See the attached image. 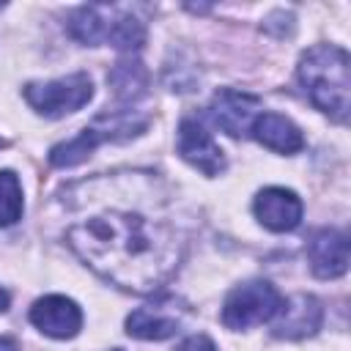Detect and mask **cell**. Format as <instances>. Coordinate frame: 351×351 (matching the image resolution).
I'll return each instance as SVG.
<instances>
[{
	"label": "cell",
	"instance_id": "obj_1",
	"mask_svg": "<svg viewBox=\"0 0 351 351\" xmlns=\"http://www.w3.org/2000/svg\"><path fill=\"white\" fill-rule=\"evenodd\" d=\"M69 247L107 282L154 293L184 258L165 184L151 170H118L63 189Z\"/></svg>",
	"mask_w": 351,
	"mask_h": 351
},
{
	"label": "cell",
	"instance_id": "obj_2",
	"mask_svg": "<svg viewBox=\"0 0 351 351\" xmlns=\"http://www.w3.org/2000/svg\"><path fill=\"white\" fill-rule=\"evenodd\" d=\"M296 74L310 101L337 123H346L351 88L348 52L335 44H315L302 55Z\"/></svg>",
	"mask_w": 351,
	"mask_h": 351
},
{
	"label": "cell",
	"instance_id": "obj_3",
	"mask_svg": "<svg viewBox=\"0 0 351 351\" xmlns=\"http://www.w3.org/2000/svg\"><path fill=\"white\" fill-rule=\"evenodd\" d=\"M148 129V115H140L137 110H107L93 118L90 126H85L77 137L58 143L49 151V162L55 167H74L85 162L96 145L101 143H123Z\"/></svg>",
	"mask_w": 351,
	"mask_h": 351
},
{
	"label": "cell",
	"instance_id": "obj_4",
	"mask_svg": "<svg viewBox=\"0 0 351 351\" xmlns=\"http://www.w3.org/2000/svg\"><path fill=\"white\" fill-rule=\"evenodd\" d=\"M282 307L280 291L266 280H252L233 288L222 307V324L228 329H250L255 324L271 321Z\"/></svg>",
	"mask_w": 351,
	"mask_h": 351
},
{
	"label": "cell",
	"instance_id": "obj_5",
	"mask_svg": "<svg viewBox=\"0 0 351 351\" xmlns=\"http://www.w3.org/2000/svg\"><path fill=\"white\" fill-rule=\"evenodd\" d=\"M93 96V82L88 74L77 71L52 82H30L25 85L27 104L44 115V118H63L69 112H77L82 104H88Z\"/></svg>",
	"mask_w": 351,
	"mask_h": 351
},
{
	"label": "cell",
	"instance_id": "obj_6",
	"mask_svg": "<svg viewBox=\"0 0 351 351\" xmlns=\"http://www.w3.org/2000/svg\"><path fill=\"white\" fill-rule=\"evenodd\" d=\"M186 315V304L173 293H159L154 302L137 307L126 318V332L140 340H165L173 337Z\"/></svg>",
	"mask_w": 351,
	"mask_h": 351
},
{
	"label": "cell",
	"instance_id": "obj_7",
	"mask_svg": "<svg viewBox=\"0 0 351 351\" xmlns=\"http://www.w3.org/2000/svg\"><path fill=\"white\" fill-rule=\"evenodd\" d=\"M208 112L222 132H228L230 137H241L252 132V123L258 121V112H261V99L244 90L219 88L211 99Z\"/></svg>",
	"mask_w": 351,
	"mask_h": 351
},
{
	"label": "cell",
	"instance_id": "obj_8",
	"mask_svg": "<svg viewBox=\"0 0 351 351\" xmlns=\"http://www.w3.org/2000/svg\"><path fill=\"white\" fill-rule=\"evenodd\" d=\"M178 154L203 176H219L225 170L222 148L214 143L211 132L195 118H184L178 126Z\"/></svg>",
	"mask_w": 351,
	"mask_h": 351
},
{
	"label": "cell",
	"instance_id": "obj_9",
	"mask_svg": "<svg viewBox=\"0 0 351 351\" xmlns=\"http://www.w3.org/2000/svg\"><path fill=\"white\" fill-rule=\"evenodd\" d=\"M307 258H310L313 274L321 280H335V277L346 274V269H348V236L343 230H335V228H324V230L313 233V239L307 241Z\"/></svg>",
	"mask_w": 351,
	"mask_h": 351
},
{
	"label": "cell",
	"instance_id": "obj_10",
	"mask_svg": "<svg viewBox=\"0 0 351 351\" xmlns=\"http://www.w3.org/2000/svg\"><path fill=\"white\" fill-rule=\"evenodd\" d=\"M252 208H255L258 222L274 233L293 230L302 222V200L296 197V192L282 189V186H269L258 192Z\"/></svg>",
	"mask_w": 351,
	"mask_h": 351
},
{
	"label": "cell",
	"instance_id": "obj_11",
	"mask_svg": "<svg viewBox=\"0 0 351 351\" xmlns=\"http://www.w3.org/2000/svg\"><path fill=\"white\" fill-rule=\"evenodd\" d=\"M30 321L36 329H41L47 337H74L82 326L80 307L66 296H44L30 307Z\"/></svg>",
	"mask_w": 351,
	"mask_h": 351
},
{
	"label": "cell",
	"instance_id": "obj_12",
	"mask_svg": "<svg viewBox=\"0 0 351 351\" xmlns=\"http://www.w3.org/2000/svg\"><path fill=\"white\" fill-rule=\"evenodd\" d=\"M280 321L274 324V337L282 340H302L307 335H315L324 321V307L315 296L296 293L280 307Z\"/></svg>",
	"mask_w": 351,
	"mask_h": 351
},
{
	"label": "cell",
	"instance_id": "obj_13",
	"mask_svg": "<svg viewBox=\"0 0 351 351\" xmlns=\"http://www.w3.org/2000/svg\"><path fill=\"white\" fill-rule=\"evenodd\" d=\"M252 137L261 145H266V148H271L277 154H296V151L304 148L302 129L291 118H285L280 112H263V115H258V121L252 123Z\"/></svg>",
	"mask_w": 351,
	"mask_h": 351
},
{
	"label": "cell",
	"instance_id": "obj_14",
	"mask_svg": "<svg viewBox=\"0 0 351 351\" xmlns=\"http://www.w3.org/2000/svg\"><path fill=\"white\" fill-rule=\"evenodd\" d=\"M115 14H118V5H80L69 16L66 27L82 44H101V41H110Z\"/></svg>",
	"mask_w": 351,
	"mask_h": 351
},
{
	"label": "cell",
	"instance_id": "obj_15",
	"mask_svg": "<svg viewBox=\"0 0 351 351\" xmlns=\"http://www.w3.org/2000/svg\"><path fill=\"white\" fill-rule=\"evenodd\" d=\"M107 82L118 101H137L148 90V69L140 60L126 58L112 66V71L107 74Z\"/></svg>",
	"mask_w": 351,
	"mask_h": 351
},
{
	"label": "cell",
	"instance_id": "obj_16",
	"mask_svg": "<svg viewBox=\"0 0 351 351\" xmlns=\"http://www.w3.org/2000/svg\"><path fill=\"white\" fill-rule=\"evenodd\" d=\"M22 217V184L16 173L0 170V225L8 228Z\"/></svg>",
	"mask_w": 351,
	"mask_h": 351
},
{
	"label": "cell",
	"instance_id": "obj_17",
	"mask_svg": "<svg viewBox=\"0 0 351 351\" xmlns=\"http://www.w3.org/2000/svg\"><path fill=\"white\" fill-rule=\"evenodd\" d=\"M176 351H217V346L211 343L208 335H189Z\"/></svg>",
	"mask_w": 351,
	"mask_h": 351
},
{
	"label": "cell",
	"instance_id": "obj_18",
	"mask_svg": "<svg viewBox=\"0 0 351 351\" xmlns=\"http://www.w3.org/2000/svg\"><path fill=\"white\" fill-rule=\"evenodd\" d=\"M0 351H19V346L11 337H0Z\"/></svg>",
	"mask_w": 351,
	"mask_h": 351
},
{
	"label": "cell",
	"instance_id": "obj_19",
	"mask_svg": "<svg viewBox=\"0 0 351 351\" xmlns=\"http://www.w3.org/2000/svg\"><path fill=\"white\" fill-rule=\"evenodd\" d=\"M8 310V293L0 288V313H5Z\"/></svg>",
	"mask_w": 351,
	"mask_h": 351
},
{
	"label": "cell",
	"instance_id": "obj_20",
	"mask_svg": "<svg viewBox=\"0 0 351 351\" xmlns=\"http://www.w3.org/2000/svg\"><path fill=\"white\" fill-rule=\"evenodd\" d=\"M0 148H3V140H0Z\"/></svg>",
	"mask_w": 351,
	"mask_h": 351
}]
</instances>
